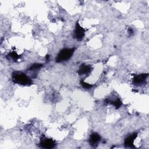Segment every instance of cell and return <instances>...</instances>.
<instances>
[{
  "instance_id": "cell-11",
  "label": "cell",
  "mask_w": 149,
  "mask_h": 149,
  "mask_svg": "<svg viewBox=\"0 0 149 149\" xmlns=\"http://www.w3.org/2000/svg\"><path fill=\"white\" fill-rule=\"evenodd\" d=\"M10 58H11L13 61H16L18 59H20V56L17 54V52H16L15 51H12L10 53H9L8 55Z\"/></svg>"
},
{
  "instance_id": "cell-8",
  "label": "cell",
  "mask_w": 149,
  "mask_h": 149,
  "mask_svg": "<svg viewBox=\"0 0 149 149\" xmlns=\"http://www.w3.org/2000/svg\"><path fill=\"white\" fill-rule=\"evenodd\" d=\"M137 137V133L136 132H134L130 135H129L124 141V145L126 147L129 148H133L134 147V142L135 139Z\"/></svg>"
},
{
  "instance_id": "cell-4",
  "label": "cell",
  "mask_w": 149,
  "mask_h": 149,
  "mask_svg": "<svg viewBox=\"0 0 149 149\" xmlns=\"http://www.w3.org/2000/svg\"><path fill=\"white\" fill-rule=\"evenodd\" d=\"M85 29L80 26L79 20H77L75 24V28L73 31V37L78 41H81L85 36Z\"/></svg>"
},
{
  "instance_id": "cell-7",
  "label": "cell",
  "mask_w": 149,
  "mask_h": 149,
  "mask_svg": "<svg viewBox=\"0 0 149 149\" xmlns=\"http://www.w3.org/2000/svg\"><path fill=\"white\" fill-rule=\"evenodd\" d=\"M101 141V136L97 132L92 133L89 137L88 142L90 145L93 147H96Z\"/></svg>"
},
{
  "instance_id": "cell-6",
  "label": "cell",
  "mask_w": 149,
  "mask_h": 149,
  "mask_svg": "<svg viewBox=\"0 0 149 149\" xmlns=\"http://www.w3.org/2000/svg\"><path fill=\"white\" fill-rule=\"evenodd\" d=\"M93 70V67L90 65L82 63L80 65L77 73L80 76H87L90 74Z\"/></svg>"
},
{
  "instance_id": "cell-5",
  "label": "cell",
  "mask_w": 149,
  "mask_h": 149,
  "mask_svg": "<svg viewBox=\"0 0 149 149\" xmlns=\"http://www.w3.org/2000/svg\"><path fill=\"white\" fill-rule=\"evenodd\" d=\"M148 73H141L134 75L132 79V83L136 86H141L146 83Z\"/></svg>"
},
{
  "instance_id": "cell-9",
  "label": "cell",
  "mask_w": 149,
  "mask_h": 149,
  "mask_svg": "<svg viewBox=\"0 0 149 149\" xmlns=\"http://www.w3.org/2000/svg\"><path fill=\"white\" fill-rule=\"evenodd\" d=\"M107 102L113 105L116 109L119 108L122 105V101L119 98H117L112 100L108 99V100H107Z\"/></svg>"
},
{
  "instance_id": "cell-3",
  "label": "cell",
  "mask_w": 149,
  "mask_h": 149,
  "mask_svg": "<svg viewBox=\"0 0 149 149\" xmlns=\"http://www.w3.org/2000/svg\"><path fill=\"white\" fill-rule=\"evenodd\" d=\"M38 146L42 148L50 149L55 147L56 146V142L51 138L47 137L43 135L40 138Z\"/></svg>"
},
{
  "instance_id": "cell-12",
  "label": "cell",
  "mask_w": 149,
  "mask_h": 149,
  "mask_svg": "<svg viewBox=\"0 0 149 149\" xmlns=\"http://www.w3.org/2000/svg\"><path fill=\"white\" fill-rule=\"evenodd\" d=\"M80 84L81 86L85 89H87V90H88V89H91L92 88V87L94 86L93 84H90V83H87L86 82H85L83 79H81L80 81Z\"/></svg>"
},
{
  "instance_id": "cell-2",
  "label": "cell",
  "mask_w": 149,
  "mask_h": 149,
  "mask_svg": "<svg viewBox=\"0 0 149 149\" xmlns=\"http://www.w3.org/2000/svg\"><path fill=\"white\" fill-rule=\"evenodd\" d=\"M75 50V48H65L62 49L55 58V62L59 63L68 61L72 57Z\"/></svg>"
},
{
  "instance_id": "cell-13",
  "label": "cell",
  "mask_w": 149,
  "mask_h": 149,
  "mask_svg": "<svg viewBox=\"0 0 149 149\" xmlns=\"http://www.w3.org/2000/svg\"><path fill=\"white\" fill-rule=\"evenodd\" d=\"M127 33H128L129 36H132L134 34V30L132 27H129L127 30Z\"/></svg>"
},
{
  "instance_id": "cell-1",
  "label": "cell",
  "mask_w": 149,
  "mask_h": 149,
  "mask_svg": "<svg viewBox=\"0 0 149 149\" xmlns=\"http://www.w3.org/2000/svg\"><path fill=\"white\" fill-rule=\"evenodd\" d=\"M12 79L14 83L22 86H30L33 84L32 80L21 71H14L12 74Z\"/></svg>"
},
{
  "instance_id": "cell-10",
  "label": "cell",
  "mask_w": 149,
  "mask_h": 149,
  "mask_svg": "<svg viewBox=\"0 0 149 149\" xmlns=\"http://www.w3.org/2000/svg\"><path fill=\"white\" fill-rule=\"evenodd\" d=\"M42 66H43V65L41 64V63H33V65H31L29 68L27 70H29V71H36V70L40 69Z\"/></svg>"
}]
</instances>
